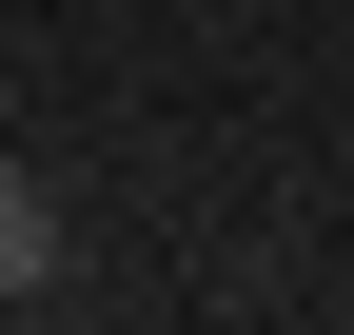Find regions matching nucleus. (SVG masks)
<instances>
[{
	"label": "nucleus",
	"instance_id": "nucleus-1",
	"mask_svg": "<svg viewBox=\"0 0 354 335\" xmlns=\"http://www.w3.org/2000/svg\"><path fill=\"white\" fill-rule=\"evenodd\" d=\"M20 296H59V197L0 178V316H20Z\"/></svg>",
	"mask_w": 354,
	"mask_h": 335
}]
</instances>
